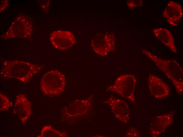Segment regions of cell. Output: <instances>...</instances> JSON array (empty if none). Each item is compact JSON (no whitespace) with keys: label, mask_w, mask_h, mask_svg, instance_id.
I'll use <instances>...</instances> for the list:
<instances>
[{"label":"cell","mask_w":183,"mask_h":137,"mask_svg":"<svg viewBox=\"0 0 183 137\" xmlns=\"http://www.w3.org/2000/svg\"><path fill=\"white\" fill-rule=\"evenodd\" d=\"M43 67L41 65L25 61L4 60L2 62L0 76L3 79H14L27 84Z\"/></svg>","instance_id":"cell-1"},{"label":"cell","mask_w":183,"mask_h":137,"mask_svg":"<svg viewBox=\"0 0 183 137\" xmlns=\"http://www.w3.org/2000/svg\"><path fill=\"white\" fill-rule=\"evenodd\" d=\"M142 52L164 73L174 85L177 93L181 94L183 91V71L179 63L174 60L160 58L145 49Z\"/></svg>","instance_id":"cell-2"},{"label":"cell","mask_w":183,"mask_h":137,"mask_svg":"<svg viewBox=\"0 0 183 137\" xmlns=\"http://www.w3.org/2000/svg\"><path fill=\"white\" fill-rule=\"evenodd\" d=\"M33 29L31 19L28 15L22 13L17 16L1 38L3 39L15 38L31 39Z\"/></svg>","instance_id":"cell-3"},{"label":"cell","mask_w":183,"mask_h":137,"mask_svg":"<svg viewBox=\"0 0 183 137\" xmlns=\"http://www.w3.org/2000/svg\"><path fill=\"white\" fill-rule=\"evenodd\" d=\"M65 84L64 75L57 70H52L45 73L42 77L40 82V89L45 95H55L64 91Z\"/></svg>","instance_id":"cell-4"},{"label":"cell","mask_w":183,"mask_h":137,"mask_svg":"<svg viewBox=\"0 0 183 137\" xmlns=\"http://www.w3.org/2000/svg\"><path fill=\"white\" fill-rule=\"evenodd\" d=\"M136 83V79L134 75L123 74L118 77L114 83L108 87L106 90L116 93L135 103L134 92Z\"/></svg>","instance_id":"cell-5"},{"label":"cell","mask_w":183,"mask_h":137,"mask_svg":"<svg viewBox=\"0 0 183 137\" xmlns=\"http://www.w3.org/2000/svg\"><path fill=\"white\" fill-rule=\"evenodd\" d=\"M91 46L97 54L102 56L107 55L108 52L115 49V41L113 34L101 33L96 35L93 38Z\"/></svg>","instance_id":"cell-6"},{"label":"cell","mask_w":183,"mask_h":137,"mask_svg":"<svg viewBox=\"0 0 183 137\" xmlns=\"http://www.w3.org/2000/svg\"><path fill=\"white\" fill-rule=\"evenodd\" d=\"M50 40L52 45L60 50L68 49L76 43L74 35L70 31L57 30L52 32Z\"/></svg>","instance_id":"cell-7"},{"label":"cell","mask_w":183,"mask_h":137,"mask_svg":"<svg viewBox=\"0 0 183 137\" xmlns=\"http://www.w3.org/2000/svg\"><path fill=\"white\" fill-rule=\"evenodd\" d=\"M103 102L109 105L115 118L124 124L130 119V112L128 104L121 99L111 95Z\"/></svg>","instance_id":"cell-8"},{"label":"cell","mask_w":183,"mask_h":137,"mask_svg":"<svg viewBox=\"0 0 183 137\" xmlns=\"http://www.w3.org/2000/svg\"><path fill=\"white\" fill-rule=\"evenodd\" d=\"M175 111L155 117L151 120L150 132L153 137H157L163 133L172 124Z\"/></svg>","instance_id":"cell-9"},{"label":"cell","mask_w":183,"mask_h":137,"mask_svg":"<svg viewBox=\"0 0 183 137\" xmlns=\"http://www.w3.org/2000/svg\"><path fill=\"white\" fill-rule=\"evenodd\" d=\"M14 112L19 118L22 125L25 123L32 114L31 103L24 94L20 93L17 95Z\"/></svg>","instance_id":"cell-10"},{"label":"cell","mask_w":183,"mask_h":137,"mask_svg":"<svg viewBox=\"0 0 183 137\" xmlns=\"http://www.w3.org/2000/svg\"><path fill=\"white\" fill-rule=\"evenodd\" d=\"M92 100L91 98L76 100L70 103L64 109V112L69 117L82 116L88 111Z\"/></svg>","instance_id":"cell-11"},{"label":"cell","mask_w":183,"mask_h":137,"mask_svg":"<svg viewBox=\"0 0 183 137\" xmlns=\"http://www.w3.org/2000/svg\"><path fill=\"white\" fill-rule=\"evenodd\" d=\"M148 85L151 94L156 98L166 97L170 92L168 85L160 78L152 74L149 76Z\"/></svg>","instance_id":"cell-12"},{"label":"cell","mask_w":183,"mask_h":137,"mask_svg":"<svg viewBox=\"0 0 183 137\" xmlns=\"http://www.w3.org/2000/svg\"><path fill=\"white\" fill-rule=\"evenodd\" d=\"M183 15L182 8L178 3L170 1L163 12L162 16L165 18L170 25H178Z\"/></svg>","instance_id":"cell-13"},{"label":"cell","mask_w":183,"mask_h":137,"mask_svg":"<svg viewBox=\"0 0 183 137\" xmlns=\"http://www.w3.org/2000/svg\"><path fill=\"white\" fill-rule=\"evenodd\" d=\"M152 32L159 41L169 48L173 52L177 53L174 37L169 30L165 28L158 27L154 28Z\"/></svg>","instance_id":"cell-14"},{"label":"cell","mask_w":183,"mask_h":137,"mask_svg":"<svg viewBox=\"0 0 183 137\" xmlns=\"http://www.w3.org/2000/svg\"><path fill=\"white\" fill-rule=\"evenodd\" d=\"M67 136L66 133L61 132L52 128L51 125H45L42 129L40 134L38 137H64Z\"/></svg>","instance_id":"cell-15"},{"label":"cell","mask_w":183,"mask_h":137,"mask_svg":"<svg viewBox=\"0 0 183 137\" xmlns=\"http://www.w3.org/2000/svg\"><path fill=\"white\" fill-rule=\"evenodd\" d=\"M13 106L12 102L4 95L0 92V111H6Z\"/></svg>","instance_id":"cell-16"},{"label":"cell","mask_w":183,"mask_h":137,"mask_svg":"<svg viewBox=\"0 0 183 137\" xmlns=\"http://www.w3.org/2000/svg\"><path fill=\"white\" fill-rule=\"evenodd\" d=\"M125 136L128 137H138L139 136V133L137 129L133 127H131L127 131Z\"/></svg>","instance_id":"cell-17"},{"label":"cell","mask_w":183,"mask_h":137,"mask_svg":"<svg viewBox=\"0 0 183 137\" xmlns=\"http://www.w3.org/2000/svg\"><path fill=\"white\" fill-rule=\"evenodd\" d=\"M37 2L44 12L46 13L48 11L50 6V0H39Z\"/></svg>","instance_id":"cell-18"},{"label":"cell","mask_w":183,"mask_h":137,"mask_svg":"<svg viewBox=\"0 0 183 137\" xmlns=\"http://www.w3.org/2000/svg\"><path fill=\"white\" fill-rule=\"evenodd\" d=\"M137 1H129L127 2V4L129 7L131 8L136 7L142 6L143 1L142 0Z\"/></svg>","instance_id":"cell-19"},{"label":"cell","mask_w":183,"mask_h":137,"mask_svg":"<svg viewBox=\"0 0 183 137\" xmlns=\"http://www.w3.org/2000/svg\"><path fill=\"white\" fill-rule=\"evenodd\" d=\"M8 0H1L0 1V12L4 11L8 6Z\"/></svg>","instance_id":"cell-20"}]
</instances>
